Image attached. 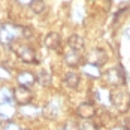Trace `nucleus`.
Returning <instances> with one entry per match:
<instances>
[{
    "label": "nucleus",
    "instance_id": "f257e3e1",
    "mask_svg": "<svg viewBox=\"0 0 130 130\" xmlns=\"http://www.w3.org/2000/svg\"><path fill=\"white\" fill-rule=\"evenodd\" d=\"M20 38H24V27L15 26L12 23H5L0 26V43L2 45H12Z\"/></svg>",
    "mask_w": 130,
    "mask_h": 130
},
{
    "label": "nucleus",
    "instance_id": "f03ea898",
    "mask_svg": "<svg viewBox=\"0 0 130 130\" xmlns=\"http://www.w3.org/2000/svg\"><path fill=\"white\" fill-rule=\"evenodd\" d=\"M111 105L115 106L118 112H127L130 109V93L124 90H117L111 93Z\"/></svg>",
    "mask_w": 130,
    "mask_h": 130
},
{
    "label": "nucleus",
    "instance_id": "7ed1b4c3",
    "mask_svg": "<svg viewBox=\"0 0 130 130\" xmlns=\"http://www.w3.org/2000/svg\"><path fill=\"white\" fill-rule=\"evenodd\" d=\"M105 79L109 85L112 87H120V85H124L126 84V73H124V69L121 66H115L112 69H109L105 75Z\"/></svg>",
    "mask_w": 130,
    "mask_h": 130
},
{
    "label": "nucleus",
    "instance_id": "20e7f679",
    "mask_svg": "<svg viewBox=\"0 0 130 130\" xmlns=\"http://www.w3.org/2000/svg\"><path fill=\"white\" fill-rule=\"evenodd\" d=\"M12 50L15 51V54L18 55V58H20L21 61L28 63V64L38 63V60H36V52H35L33 48H30L28 45H17Z\"/></svg>",
    "mask_w": 130,
    "mask_h": 130
},
{
    "label": "nucleus",
    "instance_id": "39448f33",
    "mask_svg": "<svg viewBox=\"0 0 130 130\" xmlns=\"http://www.w3.org/2000/svg\"><path fill=\"white\" fill-rule=\"evenodd\" d=\"M85 60H87V63H91V64H96L100 67L102 64H105L108 61V54L102 48H93L91 51L87 52Z\"/></svg>",
    "mask_w": 130,
    "mask_h": 130
},
{
    "label": "nucleus",
    "instance_id": "423d86ee",
    "mask_svg": "<svg viewBox=\"0 0 130 130\" xmlns=\"http://www.w3.org/2000/svg\"><path fill=\"white\" fill-rule=\"evenodd\" d=\"M31 91L28 90L27 87H17V88H13V100L17 102L18 105H21V106H26L31 102Z\"/></svg>",
    "mask_w": 130,
    "mask_h": 130
},
{
    "label": "nucleus",
    "instance_id": "0eeeda50",
    "mask_svg": "<svg viewBox=\"0 0 130 130\" xmlns=\"http://www.w3.org/2000/svg\"><path fill=\"white\" fill-rule=\"evenodd\" d=\"M76 115L82 120H90L96 115V108L93 103H88V102H84L81 103L76 108Z\"/></svg>",
    "mask_w": 130,
    "mask_h": 130
},
{
    "label": "nucleus",
    "instance_id": "6e6552de",
    "mask_svg": "<svg viewBox=\"0 0 130 130\" xmlns=\"http://www.w3.org/2000/svg\"><path fill=\"white\" fill-rule=\"evenodd\" d=\"M45 46L50 48L51 51H60V46H61V36L58 33H48L45 36Z\"/></svg>",
    "mask_w": 130,
    "mask_h": 130
},
{
    "label": "nucleus",
    "instance_id": "1a4fd4ad",
    "mask_svg": "<svg viewBox=\"0 0 130 130\" xmlns=\"http://www.w3.org/2000/svg\"><path fill=\"white\" fill-rule=\"evenodd\" d=\"M17 81H18V84H20L21 87H27V88H30L35 82H38V81H36V76H35L31 72H27V70L21 72V73L17 76Z\"/></svg>",
    "mask_w": 130,
    "mask_h": 130
},
{
    "label": "nucleus",
    "instance_id": "9d476101",
    "mask_svg": "<svg viewBox=\"0 0 130 130\" xmlns=\"http://www.w3.org/2000/svg\"><path fill=\"white\" fill-rule=\"evenodd\" d=\"M81 70H82V73L84 75H87V76H90L93 79H97L102 76V72H100V67L96 64H91V63H85V64L81 66Z\"/></svg>",
    "mask_w": 130,
    "mask_h": 130
},
{
    "label": "nucleus",
    "instance_id": "9b49d317",
    "mask_svg": "<svg viewBox=\"0 0 130 130\" xmlns=\"http://www.w3.org/2000/svg\"><path fill=\"white\" fill-rule=\"evenodd\" d=\"M63 84H64L67 88H78V84H79V75L75 73V72H67L63 78Z\"/></svg>",
    "mask_w": 130,
    "mask_h": 130
},
{
    "label": "nucleus",
    "instance_id": "f8f14e48",
    "mask_svg": "<svg viewBox=\"0 0 130 130\" xmlns=\"http://www.w3.org/2000/svg\"><path fill=\"white\" fill-rule=\"evenodd\" d=\"M69 46H70L73 51L81 52L84 50V46H85V40H84L82 36H79V35H72V36L69 38Z\"/></svg>",
    "mask_w": 130,
    "mask_h": 130
},
{
    "label": "nucleus",
    "instance_id": "ddd939ff",
    "mask_svg": "<svg viewBox=\"0 0 130 130\" xmlns=\"http://www.w3.org/2000/svg\"><path fill=\"white\" fill-rule=\"evenodd\" d=\"M64 61H66V64L70 66V67H76V66H79V63H81V55H79V52L70 50V51L64 55Z\"/></svg>",
    "mask_w": 130,
    "mask_h": 130
},
{
    "label": "nucleus",
    "instance_id": "4468645a",
    "mask_svg": "<svg viewBox=\"0 0 130 130\" xmlns=\"http://www.w3.org/2000/svg\"><path fill=\"white\" fill-rule=\"evenodd\" d=\"M58 112H60V108H58L57 102H54V100L43 106V114H45V117L51 118V120L57 117V115H58Z\"/></svg>",
    "mask_w": 130,
    "mask_h": 130
},
{
    "label": "nucleus",
    "instance_id": "2eb2a0df",
    "mask_svg": "<svg viewBox=\"0 0 130 130\" xmlns=\"http://www.w3.org/2000/svg\"><path fill=\"white\" fill-rule=\"evenodd\" d=\"M13 100V90L11 88H0V105H11Z\"/></svg>",
    "mask_w": 130,
    "mask_h": 130
},
{
    "label": "nucleus",
    "instance_id": "dca6fc26",
    "mask_svg": "<svg viewBox=\"0 0 130 130\" xmlns=\"http://www.w3.org/2000/svg\"><path fill=\"white\" fill-rule=\"evenodd\" d=\"M94 97L100 103H111V93L105 88H99L94 91Z\"/></svg>",
    "mask_w": 130,
    "mask_h": 130
},
{
    "label": "nucleus",
    "instance_id": "f3484780",
    "mask_svg": "<svg viewBox=\"0 0 130 130\" xmlns=\"http://www.w3.org/2000/svg\"><path fill=\"white\" fill-rule=\"evenodd\" d=\"M36 81L42 87H48L51 84V73L48 70H40L39 73L36 75Z\"/></svg>",
    "mask_w": 130,
    "mask_h": 130
},
{
    "label": "nucleus",
    "instance_id": "a211bd4d",
    "mask_svg": "<svg viewBox=\"0 0 130 130\" xmlns=\"http://www.w3.org/2000/svg\"><path fill=\"white\" fill-rule=\"evenodd\" d=\"M39 112H40V109L36 108V106L26 105V106L21 108V114H23V115H36V114H39Z\"/></svg>",
    "mask_w": 130,
    "mask_h": 130
},
{
    "label": "nucleus",
    "instance_id": "6ab92c4d",
    "mask_svg": "<svg viewBox=\"0 0 130 130\" xmlns=\"http://www.w3.org/2000/svg\"><path fill=\"white\" fill-rule=\"evenodd\" d=\"M30 8L33 9L35 13H42L43 11H45V3H43L42 0H35V2L30 5Z\"/></svg>",
    "mask_w": 130,
    "mask_h": 130
},
{
    "label": "nucleus",
    "instance_id": "aec40b11",
    "mask_svg": "<svg viewBox=\"0 0 130 130\" xmlns=\"http://www.w3.org/2000/svg\"><path fill=\"white\" fill-rule=\"evenodd\" d=\"M64 130H81V126H79L76 121L69 120V121L64 124Z\"/></svg>",
    "mask_w": 130,
    "mask_h": 130
},
{
    "label": "nucleus",
    "instance_id": "412c9836",
    "mask_svg": "<svg viewBox=\"0 0 130 130\" xmlns=\"http://www.w3.org/2000/svg\"><path fill=\"white\" fill-rule=\"evenodd\" d=\"M81 130H99V127L96 124L90 123V121H85V123L81 124Z\"/></svg>",
    "mask_w": 130,
    "mask_h": 130
},
{
    "label": "nucleus",
    "instance_id": "4be33fe9",
    "mask_svg": "<svg viewBox=\"0 0 130 130\" xmlns=\"http://www.w3.org/2000/svg\"><path fill=\"white\" fill-rule=\"evenodd\" d=\"M9 121H11V120L6 117V115H2V114H0V129L3 130V129H5V126H6Z\"/></svg>",
    "mask_w": 130,
    "mask_h": 130
},
{
    "label": "nucleus",
    "instance_id": "5701e85b",
    "mask_svg": "<svg viewBox=\"0 0 130 130\" xmlns=\"http://www.w3.org/2000/svg\"><path fill=\"white\" fill-rule=\"evenodd\" d=\"M3 130H21V129H20V127H18L13 121H9V123L5 126V129H3Z\"/></svg>",
    "mask_w": 130,
    "mask_h": 130
},
{
    "label": "nucleus",
    "instance_id": "b1692460",
    "mask_svg": "<svg viewBox=\"0 0 130 130\" xmlns=\"http://www.w3.org/2000/svg\"><path fill=\"white\" fill-rule=\"evenodd\" d=\"M123 129L130 130V118H124V120H123Z\"/></svg>",
    "mask_w": 130,
    "mask_h": 130
},
{
    "label": "nucleus",
    "instance_id": "393cba45",
    "mask_svg": "<svg viewBox=\"0 0 130 130\" xmlns=\"http://www.w3.org/2000/svg\"><path fill=\"white\" fill-rule=\"evenodd\" d=\"M24 38H26V39H30V38H31V30L27 28V27H24Z\"/></svg>",
    "mask_w": 130,
    "mask_h": 130
},
{
    "label": "nucleus",
    "instance_id": "a878e982",
    "mask_svg": "<svg viewBox=\"0 0 130 130\" xmlns=\"http://www.w3.org/2000/svg\"><path fill=\"white\" fill-rule=\"evenodd\" d=\"M18 3H21V5H31L35 0H17Z\"/></svg>",
    "mask_w": 130,
    "mask_h": 130
},
{
    "label": "nucleus",
    "instance_id": "bb28decb",
    "mask_svg": "<svg viewBox=\"0 0 130 130\" xmlns=\"http://www.w3.org/2000/svg\"><path fill=\"white\" fill-rule=\"evenodd\" d=\"M124 33H126V36L130 39V27H129V28H126V31H124Z\"/></svg>",
    "mask_w": 130,
    "mask_h": 130
},
{
    "label": "nucleus",
    "instance_id": "cd10ccee",
    "mask_svg": "<svg viewBox=\"0 0 130 130\" xmlns=\"http://www.w3.org/2000/svg\"><path fill=\"white\" fill-rule=\"evenodd\" d=\"M112 130H124L123 127H115V129H112Z\"/></svg>",
    "mask_w": 130,
    "mask_h": 130
},
{
    "label": "nucleus",
    "instance_id": "c85d7f7f",
    "mask_svg": "<svg viewBox=\"0 0 130 130\" xmlns=\"http://www.w3.org/2000/svg\"><path fill=\"white\" fill-rule=\"evenodd\" d=\"M24 130H30V129H24Z\"/></svg>",
    "mask_w": 130,
    "mask_h": 130
}]
</instances>
